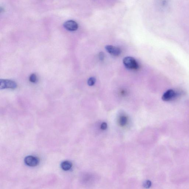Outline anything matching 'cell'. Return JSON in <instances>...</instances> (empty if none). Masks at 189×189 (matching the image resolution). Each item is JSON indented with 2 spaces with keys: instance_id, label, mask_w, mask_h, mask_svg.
I'll return each instance as SVG.
<instances>
[{
  "instance_id": "6da1fadb",
  "label": "cell",
  "mask_w": 189,
  "mask_h": 189,
  "mask_svg": "<svg viewBox=\"0 0 189 189\" xmlns=\"http://www.w3.org/2000/svg\"><path fill=\"white\" fill-rule=\"evenodd\" d=\"M123 63L126 68L130 70H137L139 68V65L135 59L132 57H125L123 60Z\"/></svg>"
},
{
  "instance_id": "7a4b0ae2",
  "label": "cell",
  "mask_w": 189,
  "mask_h": 189,
  "mask_svg": "<svg viewBox=\"0 0 189 189\" xmlns=\"http://www.w3.org/2000/svg\"><path fill=\"white\" fill-rule=\"evenodd\" d=\"M178 93L173 89H169L163 94L162 99L164 101H170L176 98Z\"/></svg>"
},
{
  "instance_id": "3957f363",
  "label": "cell",
  "mask_w": 189,
  "mask_h": 189,
  "mask_svg": "<svg viewBox=\"0 0 189 189\" xmlns=\"http://www.w3.org/2000/svg\"><path fill=\"white\" fill-rule=\"evenodd\" d=\"M17 84L14 81L8 80H0V89L10 88L15 89Z\"/></svg>"
},
{
  "instance_id": "277c9868",
  "label": "cell",
  "mask_w": 189,
  "mask_h": 189,
  "mask_svg": "<svg viewBox=\"0 0 189 189\" xmlns=\"http://www.w3.org/2000/svg\"><path fill=\"white\" fill-rule=\"evenodd\" d=\"M26 164L30 166H38L39 162L38 158L33 156H28L24 160Z\"/></svg>"
},
{
  "instance_id": "5b68a950",
  "label": "cell",
  "mask_w": 189,
  "mask_h": 189,
  "mask_svg": "<svg viewBox=\"0 0 189 189\" xmlns=\"http://www.w3.org/2000/svg\"><path fill=\"white\" fill-rule=\"evenodd\" d=\"M63 25L66 29L70 31H76L78 27L77 23L72 20L67 21L64 23Z\"/></svg>"
},
{
  "instance_id": "8992f818",
  "label": "cell",
  "mask_w": 189,
  "mask_h": 189,
  "mask_svg": "<svg viewBox=\"0 0 189 189\" xmlns=\"http://www.w3.org/2000/svg\"><path fill=\"white\" fill-rule=\"evenodd\" d=\"M105 49L109 53L114 56H118L121 54V49L114 46L107 45L106 46Z\"/></svg>"
},
{
  "instance_id": "52a82bcc",
  "label": "cell",
  "mask_w": 189,
  "mask_h": 189,
  "mask_svg": "<svg viewBox=\"0 0 189 189\" xmlns=\"http://www.w3.org/2000/svg\"><path fill=\"white\" fill-rule=\"evenodd\" d=\"M72 163L71 162L68 161H65L62 162V163L61 167L63 170L64 171H68L71 169L72 167Z\"/></svg>"
},
{
  "instance_id": "ba28073f",
  "label": "cell",
  "mask_w": 189,
  "mask_h": 189,
  "mask_svg": "<svg viewBox=\"0 0 189 189\" xmlns=\"http://www.w3.org/2000/svg\"><path fill=\"white\" fill-rule=\"evenodd\" d=\"M96 82V79L94 77L89 78L88 81V85L90 86H93Z\"/></svg>"
},
{
  "instance_id": "9c48e42d",
  "label": "cell",
  "mask_w": 189,
  "mask_h": 189,
  "mask_svg": "<svg viewBox=\"0 0 189 189\" xmlns=\"http://www.w3.org/2000/svg\"><path fill=\"white\" fill-rule=\"evenodd\" d=\"M127 118L125 116H122L120 118V124L121 126H124L127 122Z\"/></svg>"
},
{
  "instance_id": "30bf717a",
  "label": "cell",
  "mask_w": 189,
  "mask_h": 189,
  "mask_svg": "<svg viewBox=\"0 0 189 189\" xmlns=\"http://www.w3.org/2000/svg\"><path fill=\"white\" fill-rule=\"evenodd\" d=\"M37 80V78L36 75L33 74H32L31 76H30L29 78V80L31 82L33 83H34L36 82Z\"/></svg>"
},
{
  "instance_id": "8fae6325",
  "label": "cell",
  "mask_w": 189,
  "mask_h": 189,
  "mask_svg": "<svg viewBox=\"0 0 189 189\" xmlns=\"http://www.w3.org/2000/svg\"><path fill=\"white\" fill-rule=\"evenodd\" d=\"M151 182L150 181H147L146 182H145V184H144V187L146 188H148L151 186Z\"/></svg>"
},
{
  "instance_id": "7c38bea8",
  "label": "cell",
  "mask_w": 189,
  "mask_h": 189,
  "mask_svg": "<svg viewBox=\"0 0 189 189\" xmlns=\"http://www.w3.org/2000/svg\"><path fill=\"white\" fill-rule=\"evenodd\" d=\"M99 57L100 60L103 61L104 58H105V55H104V53L102 52L99 53Z\"/></svg>"
},
{
  "instance_id": "4fadbf2b",
  "label": "cell",
  "mask_w": 189,
  "mask_h": 189,
  "mask_svg": "<svg viewBox=\"0 0 189 189\" xmlns=\"http://www.w3.org/2000/svg\"><path fill=\"white\" fill-rule=\"evenodd\" d=\"M107 128V124L106 123L104 122L101 125V128L102 130H105Z\"/></svg>"
}]
</instances>
